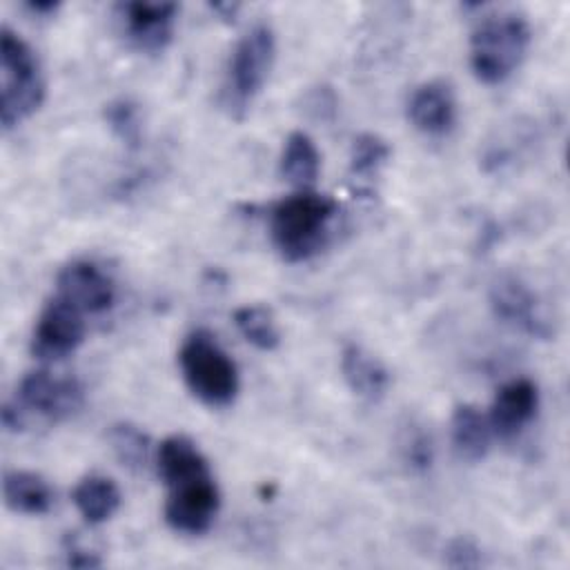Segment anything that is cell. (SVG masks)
I'll return each mask as SVG.
<instances>
[{
    "label": "cell",
    "instance_id": "obj_1",
    "mask_svg": "<svg viewBox=\"0 0 570 570\" xmlns=\"http://www.w3.org/2000/svg\"><path fill=\"white\" fill-rule=\"evenodd\" d=\"M336 212V200L314 189H303L274 203L267 212L269 236L283 261L301 263L318 254Z\"/></svg>",
    "mask_w": 570,
    "mask_h": 570
},
{
    "label": "cell",
    "instance_id": "obj_2",
    "mask_svg": "<svg viewBox=\"0 0 570 570\" xmlns=\"http://www.w3.org/2000/svg\"><path fill=\"white\" fill-rule=\"evenodd\" d=\"M532 31L519 11L485 13L470 36V67L485 85H499L525 58Z\"/></svg>",
    "mask_w": 570,
    "mask_h": 570
},
{
    "label": "cell",
    "instance_id": "obj_3",
    "mask_svg": "<svg viewBox=\"0 0 570 570\" xmlns=\"http://www.w3.org/2000/svg\"><path fill=\"white\" fill-rule=\"evenodd\" d=\"M274 58L276 36L267 22H256L236 40L220 89V102L232 118L240 120L247 114L269 78Z\"/></svg>",
    "mask_w": 570,
    "mask_h": 570
},
{
    "label": "cell",
    "instance_id": "obj_4",
    "mask_svg": "<svg viewBox=\"0 0 570 570\" xmlns=\"http://www.w3.org/2000/svg\"><path fill=\"white\" fill-rule=\"evenodd\" d=\"M178 365L189 392L209 407L234 403L240 379L234 358L207 330H194L178 350Z\"/></svg>",
    "mask_w": 570,
    "mask_h": 570
},
{
    "label": "cell",
    "instance_id": "obj_5",
    "mask_svg": "<svg viewBox=\"0 0 570 570\" xmlns=\"http://www.w3.org/2000/svg\"><path fill=\"white\" fill-rule=\"evenodd\" d=\"M0 122L11 129L45 100V78L31 47L7 24L0 29Z\"/></svg>",
    "mask_w": 570,
    "mask_h": 570
},
{
    "label": "cell",
    "instance_id": "obj_6",
    "mask_svg": "<svg viewBox=\"0 0 570 570\" xmlns=\"http://www.w3.org/2000/svg\"><path fill=\"white\" fill-rule=\"evenodd\" d=\"M167 490L169 494L163 510L167 525L187 537L205 534L220 510V492L212 470L178 479L169 483Z\"/></svg>",
    "mask_w": 570,
    "mask_h": 570
},
{
    "label": "cell",
    "instance_id": "obj_7",
    "mask_svg": "<svg viewBox=\"0 0 570 570\" xmlns=\"http://www.w3.org/2000/svg\"><path fill=\"white\" fill-rule=\"evenodd\" d=\"M85 403V390L73 376H53L47 370H36L22 376L16 394V405L27 416L29 412L45 421H65Z\"/></svg>",
    "mask_w": 570,
    "mask_h": 570
},
{
    "label": "cell",
    "instance_id": "obj_8",
    "mask_svg": "<svg viewBox=\"0 0 570 570\" xmlns=\"http://www.w3.org/2000/svg\"><path fill=\"white\" fill-rule=\"evenodd\" d=\"M490 309L508 327L519 330L532 338H550L554 334L552 321L546 314L539 296L514 274L499 276L490 285Z\"/></svg>",
    "mask_w": 570,
    "mask_h": 570
},
{
    "label": "cell",
    "instance_id": "obj_9",
    "mask_svg": "<svg viewBox=\"0 0 570 570\" xmlns=\"http://www.w3.org/2000/svg\"><path fill=\"white\" fill-rule=\"evenodd\" d=\"M125 40L142 53H160L174 38L178 4L125 0L114 7Z\"/></svg>",
    "mask_w": 570,
    "mask_h": 570
},
{
    "label": "cell",
    "instance_id": "obj_10",
    "mask_svg": "<svg viewBox=\"0 0 570 570\" xmlns=\"http://www.w3.org/2000/svg\"><path fill=\"white\" fill-rule=\"evenodd\" d=\"M85 314L69 301L53 294L42 307L31 334V354L40 361H60L73 354L85 341Z\"/></svg>",
    "mask_w": 570,
    "mask_h": 570
},
{
    "label": "cell",
    "instance_id": "obj_11",
    "mask_svg": "<svg viewBox=\"0 0 570 570\" xmlns=\"http://www.w3.org/2000/svg\"><path fill=\"white\" fill-rule=\"evenodd\" d=\"M56 296L69 301L82 314H105L116 303V285L98 263L78 258L58 272Z\"/></svg>",
    "mask_w": 570,
    "mask_h": 570
},
{
    "label": "cell",
    "instance_id": "obj_12",
    "mask_svg": "<svg viewBox=\"0 0 570 570\" xmlns=\"http://www.w3.org/2000/svg\"><path fill=\"white\" fill-rule=\"evenodd\" d=\"M539 410V387L534 381L521 376L503 383L490 405V428L492 434L510 441L519 436L537 416Z\"/></svg>",
    "mask_w": 570,
    "mask_h": 570
},
{
    "label": "cell",
    "instance_id": "obj_13",
    "mask_svg": "<svg viewBox=\"0 0 570 570\" xmlns=\"http://www.w3.org/2000/svg\"><path fill=\"white\" fill-rule=\"evenodd\" d=\"M407 118L425 136H445L456 125V98L448 82L428 80L407 100Z\"/></svg>",
    "mask_w": 570,
    "mask_h": 570
},
{
    "label": "cell",
    "instance_id": "obj_14",
    "mask_svg": "<svg viewBox=\"0 0 570 570\" xmlns=\"http://www.w3.org/2000/svg\"><path fill=\"white\" fill-rule=\"evenodd\" d=\"M341 374L354 396L376 403L390 387L387 367L358 343H347L341 352Z\"/></svg>",
    "mask_w": 570,
    "mask_h": 570
},
{
    "label": "cell",
    "instance_id": "obj_15",
    "mask_svg": "<svg viewBox=\"0 0 570 570\" xmlns=\"http://www.w3.org/2000/svg\"><path fill=\"white\" fill-rule=\"evenodd\" d=\"M450 436H452V448L456 456L463 461L476 463L485 459L494 434L488 416L476 405L461 403L452 412Z\"/></svg>",
    "mask_w": 570,
    "mask_h": 570
},
{
    "label": "cell",
    "instance_id": "obj_16",
    "mask_svg": "<svg viewBox=\"0 0 570 570\" xmlns=\"http://www.w3.org/2000/svg\"><path fill=\"white\" fill-rule=\"evenodd\" d=\"M2 497L9 510L29 517L45 514L53 505V490L47 483V479L27 470L4 472Z\"/></svg>",
    "mask_w": 570,
    "mask_h": 570
},
{
    "label": "cell",
    "instance_id": "obj_17",
    "mask_svg": "<svg viewBox=\"0 0 570 570\" xmlns=\"http://www.w3.org/2000/svg\"><path fill=\"white\" fill-rule=\"evenodd\" d=\"M120 499L122 497L118 485L114 483V479L105 474L82 476L71 492V501L76 510L89 525H100L109 521L118 512Z\"/></svg>",
    "mask_w": 570,
    "mask_h": 570
},
{
    "label": "cell",
    "instance_id": "obj_18",
    "mask_svg": "<svg viewBox=\"0 0 570 570\" xmlns=\"http://www.w3.org/2000/svg\"><path fill=\"white\" fill-rule=\"evenodd\" d=\"M278 169L281 176L298 191L314 187L321 171V154L305 131H292L285 138Z\"/></svg>",
    "mask_w": 570,
    "mask_h": 570
},
{
    "label": "cell",
    "instance_id": "obj_19",
    "mask_svg": "<svg viewBox=\"0 0 570 570\" xmlns=\"http://www.w3.org/2000/svg\"><path fill=\"white\" fill-rule=\"evenodd\" d=\"M234 325L247 343L263 352H272L281 343L276 318L265 305H243L234 309Z\"/></svg>",
    "mask_w": 570,
    "mask_h": 570
},
{
    "label": "cell",
    "instance_id": "obj_20",
    "mask_svg": "<svg viewBox=\"0 0 570 570\" xmlns=\"http://www.w3.org/2000/svg\"><path fill=\"white\" fill-rule=\"evenodd\" d=\"M109 445L116 454V459L129 468V470H142L149 463V454H151V441L147 436V432H142L138 425L134 423H114L109 428Z\"/></svg>",
    "mask_w": 570,
    "mask_h": 570
},
{
    "label": "cell",
    "instance_id": "obj_21",
    "mask_svg": "<svg viewBox=\"0 0 570 570\" xmlns=\"http://www.w3.org/2000/svg\"><path fill=\"white\" fill-rule=\"evenodd\" d=\"M390 145L379 134H358L350 147V174L361 180H372L390 160Z\"/></svg>",
    "mask_w": 570,
    "mask_h": 570
},
{
    "label": "cell",
    "instance_id": "obj_22",
    "mask_svg": "<svg viewBox=\"0 0 570 570\" xmlns=\"http://www.w3.org/2000/svg\"><path fill=\"white\" fill-rule=\"evenodd\" d=\"M105 122L111 134L129 149L136 151L142 145V116L140 107L131 98H116L105 105Z\"/></svg>",
    "mask_w": 570,
    "mask_h": 570
},
{
    "label": "cell",
    "instance_id": "obj_23",
    "mask_svg": "<svg viewBox=\"0 0 570 570\" xmlns=\"http://www.w3.org/2000/svg\"><path fill=\"white\" fill-rule=\"evenodd\" d=\"M401 456L414 472L430 470L434 461V445L430 434L421 425H407L401 436Z\"/></svg>",
    "mask_w": 570,
    "mask_h": 570
},
{
    "label": "cell",
    "instance_id": "obj_24",
    "mask_svg": "<svg viewBox=\"0 0 570 570\" xmlns=\"http://www.w3.org/2000/svg\"><path fill=\"white\" fill-rule=\"evenodd\" d=\"M301 105L307 118L316 122H332L338 111V96L330 85H316L303 94Z\"/></svg>",
    "mask_w": 570,
    "mask_h": 570
},
{
    "label": "cell",
    "instance_id": "obj_25",
    "mask_svg": "<svg viewBox=\"0 0 570 570\" xmlns=\"http://www.w3.org/2000/svg\"><path fill=\"white\" fill-rule=\"evenodd\" d=\"M443 563L450 566V568H481L483 566V552L472 539L456 537L445 546Z\"/></svg>",
    "mask_w": 570,
    "mask_h": 570
},
{
    "label": "cell",
    "instance_id": "obj_26",
    "mask_svg": "<svg viewBox=\"0 0 570 570\" xmlns=\"http://www.w3.org/2000/svg\"><path fill=\"white\" fill-rule=\"evenodd\" d=\"M65 554H67V566L71 568H100L102 561L96 552L82 548L76 537L65 539Z\"/></svg>",
    "mask_w": 570,
    "mask_h": 570
},
{
    "label": "cell",
    "instance_id": "obj_27",
    "mask_svg": "<svg viewBox=\"0 0 570 570\" xmlns=\"http://www.w3.org/2000/svg\"><path fill=\"white\" fill-rule=\"evenodd\" d=\"M24 7L36 16H51L60 9V0H29Z\"/></svg>",
    "mask_w": 570,
    "mask_h": 570
},
{
    "label": "cell",
    "instance_id": "obj_28",
    "mask_svg": "<svg viewBox=\"0 0 570 570\" xmlns=\"http://www.w3.org/2000/svg\"><path fill=\"white\" fill-rule=\"evenodd\" d=\"M238 9H240V7H238L236 2H216V4H212V11H214V13H218L223 20L234 18Z\"/></svg>",
    "mask_w": 570,
    "mask_h": 570
}]
</instances>
